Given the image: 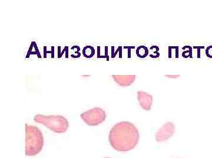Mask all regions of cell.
<instances>
[{"label": "cell", "instance_id": "11", "mask_svg": "<svg viewBox=\"0 0 212 158\" xmlns=\"http://www.w3.org/2000/svg\"><path fill=\"white\" fill-rule=\"evenodd\" d=\"M166 77H168V79H177L178 77H180V75H166Z\"/></svg>", "mask_w": 212, "mask_h": 158}, {"label": "cell", "instance_id": "1", "mask_svg": "<svg viewBox=\"0 0 212 158\" xmlns=\"http://www.w3.org/2000/svg\"><path fill=\"white\" fill-rule=\"evenodd\" d=\"M139 132L136 126L129 121H121L111 128L109 142L111 147L119 152L133 149L139 141Z\"/></svg>", "mask_w": 212, "mask_h": 158}, {"label": "cell", "instance_id": "7", "mask_svg": "<svg viewBox=\"0 0 212 158\" xmlns=\"http://www.w3.org/2000/svg\"><path fill=\"white\" fill-rule=\"evenodd\" d=\"M112 78L114 82L119 86L127 87L135 82V75H112Z\"/></svg>", "mask_w": 212, "mask_h": 158}, {"label": "cell", "instance_id": "8", "mask_svg": "<svg viewBox=\"0 0 212 158\" xmlns=\"http://www.w3.org/2000/svg\"><path fill=\"white\" fill-rule=\"evenodd\" d=\"M136 54L139 57L141 58L146 57L148 54V49L144 46H140L137 48Z\"/></svg>", "mask_w": 212, "mask_h": 158}, {"label": "cell", "instance_id": "2", "mask_svg": "<svg viewBox=\"0 0 212 158\" xmlns=\"http://www.w3.org/2000/svg\"><path fill=\"white\" fill-rule=\"evenodd\" d=\"M26 155L33 156L41 151L44 146V136L37 126L26 124Z\"/></svg>", "mask_w": 212, "mask_h": 158}, {"label": "cell", "instance_id": "4", "mask_svg": "<svg viewBox=\"0 0 212 158\" xmlns=\"http://www.w3.org/2000/svg\"><path fill=\"white\" fill-rule=\"evenodd\" d=\"M106 113L101 108L94 107L84 112L80 117L89 126H96L104 122L106 119Z\"/></svg>", "mask_w": 212, "mask_h": 158}, {"label": "cell", "instance_id": "6", "mask_svg": "<svg viewBox=\"0 0 212 158\" xmlns=\"http://www.w3.org/2000/svg\"><path fill=\"white\" fill-rule=\"evenodd\" d=\"M137 99L140 107L144 110L150 111L151 110L153 102V97L152 95L148 94L147 92L138 91Z\"/></svg>", "mask_w": 212, "mask_h": 158}, {"label": "cell", "instance_id": "9", "mask_svg": "<svg viewBox=\"0 0 212 158\" xmlns=\"http://www.w3.org/2000/svg\"><path fill=\"white\" fill-rule=\"evenodd\" d=\"M94 48L91 46H87L83 49V53L84 56L87 58L93 57L95 53Z\"/></svg>", "mask_w": 212, "mask_h": 158}, {"label": "cell", "instance_id": "10", "mask_svg": "<svg viewBox=\"0 0 212 158\" xmlns=\"http://www.w3.org/2000/svg\"><path fill=\"white\" fill-rule=\"evenodd\" d=\"M206 56L209 58H212V46H209L206 50Z\"/></svg>", "mask_w": 212, "mask_h": 158}, {"label": "cell", "instance_id": "12", "mask_svg": "<svg viewBox=\"0 0 212 158\" xmlns=\"http://www.w3.org/2000/svg\"></svg>", "mask_w": 212, "mask_h": 158}, {"label": "cell", "instance_id": "3", "mask_svg": "<svg viewBox=\"0 0 212 158\" xmlns=\"http://www.w3.org/2000/svg\"><path fill=\"white\" fill-rule=\"evenodd\" d=\"M34 122L43 124L54 133H65L69 127V122L66 118L62 115H44L37 114L34 118Z\"/></svg>", "mask_w": 212, "mask_h": 158}, {"label": "cell", "instance_id": "5", "mask_svg": "<svg viewBox=\"0 0 212 158\" xmlns=\"http://www.w3.org/2000/svg\"><path fill=\"white\" fill-rule=\"evenodd\" d=\"M176 127L172 122L165 123L155 134V140L158 142L167 141L172 138L175 133Z\"/></svg>", "mask_w": 212, "mask_h": 158}]
</instances>
